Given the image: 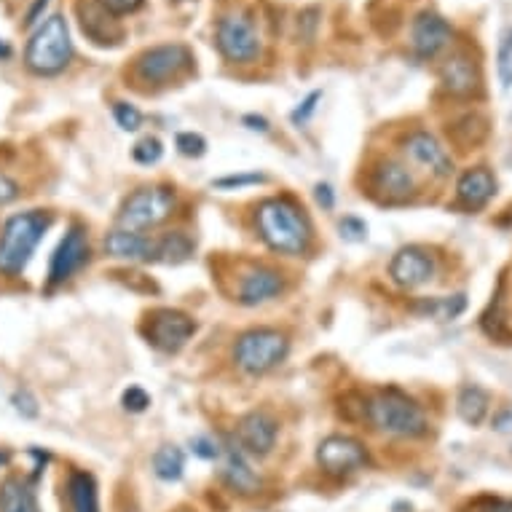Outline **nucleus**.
I'll return each mask as SVG.
<instances>
[{"label":"nucleus","instance_id":"1","mask_svg":"<svg viewBox=\"0 0 512 512\" xmlns=\"http://www.w3.org/2000/svg\"><path fill=\"white\" fill-rule=\"evenodd\" d=\"M258 234L274 252L303 255L311 247V223L306 212L290 196H271L255 212Z\"/></svg>","mask_w":512,"mask_h":512},{"label":"nucleus","instance_id":"2","mask_svg":"<svg viewBox=\"0 0 512 512\" xmlns=\"http://www.w3.org/2000/svg\"><path fill=\"white\" fill-rule=\"evenodd\" d=\"M54 218L46 210H27L11 215L0 228V274L19 277L33 261L35 247L41 244Z\"/></svg>","mask_w":512,"mask_h":512},{"label":"nucleus","instance_id":"3","mask_svg":"<svg viewBox=\"0 0 512 512\" xmlns=\"http://www.w3.org/2000/svg\"><path fill=\"white\" fill-rule=\"evenodd\" d=\"M365 419L370 427L389 437H421L429 429L421 405L395 387L378 389L376 395L365 400Z\"/></svg>","mask_w":512,"mask_h":512},{"label":"nucleus","instance_id":"4","mask_svg":"<svg viewBox=\"0 0 512 512\" xmlns=\"http://www.w3.org/2000/svg\"><path fill=\"white\" fill-rule=\"evenodd\" d=\"M73 57V41H70L68 19L54 14L33 33L25 49V65L35 76H57L68 68Z\"/></svg>","mask_w":512,"mask_h":512},{"label":"nucleus","instance_id":"5","mask_svg":"<svg viewBox=\"0 0 512 512\" xmlns=\"http://www.w3.org/2000/svg\"><path fill=\"white\" fill-rule=\"evenodd\" d=\"M177 207L175 191L167 185H143L137 188L135 194H129L121 204V210L116 215L118 228L124 231H151V228L161 226L164 220L172 218V212Z\"/></svg>","mask_w":512,"mask_h":512},{"label":"nucleus","instance_id":"6","mask_svg":"<svg viewBox=\"0 0 512 512\" xmlns=\"http://www.w3.org/2000/svg\"><path fill=\"white\" fill-rule=\"evenodd\" d=\"M287 352H290V341L285 333H279L277 328H252L236 338L234 362L236 368L250 376H263L279 368L287 360Z\"/></svg>","mask_w":512,"mask_h":512},{"label":"nucleus","instance_id":"7","mask_svg":"<svg viewBox=\"0 0 512 512\" xmlns=\"http://www.w3.org/2000/svg\"><path fill=\"white\" fill-rule=\"evenodd\" d=\"M194 65V54L183 43H161L153 49H145L135 59L137 81L151 86L169 84L172 78L183 76L185 70Z\"/></svg>","mask_w":512,"mask_h":512},{"label":"nucleus","instance_id":"8","mask_svg":"<svg viewBox=\"0 0 512 512\" xmlns=\"http://www.w3.org/2000/svg\"><path fill=\"white\" fill-rule=\"evenodd\" d=\"M215 41L220 54L236 65H247L261 57V35L252 25V19L244 14H226L220 19Z\"/></svg>","mask_w":512,"mask_h":512},{"label":"nucleus","instance_id":"9","mask_svg":"<svg viewBox=\"0 0 512 512\" xmlns=\"http://www.w3.org/2000/svg\"><path fill=\"white\" fill-rule=\"evenodd\" d=\"M143 333L148 344L161 349V352H180L191 336L196 333V322L185 311L177 309H156L148 314L143 325Z\"/></svg>","mask_w":512,"mask_h":512},{"label":"nucleus","instance_id":"10","mask_svg":"<svg viewBox=\"0 0 512 512\" xmlns=\"http://www.w3.org/2000/svg\"><path fill=\"white\" fill-rule=\"evenodd\" d=\"M317 464L322 467V472L341 478V475H352V472L362 470L368 464V451L354 437L330 435L319 443Z\"/></svg>","mask_w":512,"mask_h":512},{"label":"nucleus","instance_id":"11","mask_svg":"<svg viewBox=\"0 0 512 512\" xmlns=\"http://www.w3.org/2000/svg\"><path fill=\"white\" fill-rule=\"evenodd\" d=\"M89 261V234L81 223H73L68 234L62 236L57 250L49 263V285H62L68 282L76 271H81Z\"/></svg>","mask_w":512,"mask_h":512},{"label":"nucleus","instance_id":"12","mask_svg":"<svg viewBox=\"0 0 512 512\" xmlns=\"http://www.w3.org/2000/svg\"><path fill=\"white\" fill-rule=\"evenodd\" d=\"M279 424L266 411H252L236 424V445L250 456H269L277 445Z\"/></svg>","mask_w":512,"mask_h":512},{"label":"nucleus","instance_id":"13","mask_svg":"<svg viewBox=\"0 0 512 512\" xmlns=\"http://www.w3.org/2000/svg\"><path fill=\"white\" fill-rule=\"evenodd\" d=\"M389 277L395 285L413 290V287L427 285L429 279L435 277V261L424 247L408 244L395 252V258L389 263Z\"/></svg>","mask_w":512,"mask_h":512},{"label":"nucleus","instance_id":"14","mask_svg":"<svg viewBox=\"0 0 512 512\" xmlns=\"http://www.w3.org/2000/svg\"><path fill=\"white\" fill-rule=\"evenodd\" d=\"M403 153L413 164H419V167H424L435 177H448L454 172L451 153L445 151L440 140L435 135H429V132H413V135L405 137Z\"/></svg>","mask_w":512,"mask_h":512},{"label":"nucleus","instance_id":"15","mask_svg":"<svg viewBox=\"0 0 512 512\" xmlns=\"http://www.w3.org/2000/svg\"><path fill=\"white\" fill-rule=\"evenodd\" d=\"M451 38H454V30L435 11H424V14L413 19L411 46L421 59L437 57L451 43Z\"/></svg>","mask_w":512,"mask_h":512},{"label":"nucleus","instance_id":"16","mask_svg":"<svg viewBox=\"0 0 512 512\" xmlns=\"http://www.w3.org/2000/svg\"><path fill=\"white\" fill-rule=\"evenodd\" d=\"M370 183L376 188L378 194L384 196L387 202H405L411 199L413 191H416V183H413V175L408 172L405 164L400 161H378L376 169H373V177Z\"/></svg>","mask_w":512,"mask_h":512},{"label":"nucleus","instance_id":"17","mask_svg":"<svg viewBox=\"0 0 512 512\" xmlns=\"http://www.w3.org/2000/svg\"><path fill=\"white\" fill-rule=\"evenodd\" d=\"M285 287V279L271 266H252L239 282V303L242 306H258L271 298H277Z\"/></svg>","mask_w":512,"mask_h":512},{"label":"nucleus","instance_id":"18","mask_svg":"<svg viewBox=\"0 0 512 512\" xmlns=\"http://www.w3.org/2000/svg\"><path fill=\"white\" fill-rule=\"evenodd\" d=\"M105 252L110 258L118 261H132V263H148L156 261V239L137 231H124L116 228L105 236Z\"/></svg>","mask_w":512,"mask_h":512},{"label":"nucleus","instance_id":"19","mask_svg":"<svg viewBox=\"0 0 512 512\" xmlns=\"http://www.w3.org/2000/svg\"><path fill=\"white\" fill-rule=\"evenodd\" d=\"M220 475L236 494L252 496L261 491V478H258V472L252 470V464L247 462V456H244L239 445H226L223 448V470H220Z\"/></svg>","mask_w":512,"mask_h":512},{"label":"nucleus","instance_id":"20","mask_svg":"<svg viewBox=\"0 0 512 512\" xmlns=\"http://www.w3.org/2000/svg\"><path fill=\"white\" fill-rule=\"evenodd\" d=\"M496 194V180L486 167L467 169L456 183V199L467 210H478Z\"/></svg>","mask_w":512,"mask_h":512},{"label":"nucleus","instance_id":"21","mask_svg":"<svg viewBox=\"0 0 512 512\" xmlns=\"http://www.w3.org/2000/svg\"><path fill=\"white\" fill-rule=\"evenodd\" d=\"M440 81H443L445 92L456 94V97H470V94L478 92V68L472 65L470 57L454 54V57L443 62Z\"/></svg>","mask_w":512,"mask_h":512},{"label":"nucleus","instance_id":"22","mask_svg":"<svg viewBox=\"0 0 512 512\" xmlns=\"http://www.w3.org/2000/svg\"><path fill=\"white\" fill-rule=\"evenodd\" d=\"M68 499L73 512H100V494L97 483L89 472L76 470L68 478Z\"/></svg>","mask_w":512,"mask_h":512},{"label":"nucleus","instance_id":"23","mask_svg":"<svg viewBox=\"0 0 512 512\" xmlns=\"http://www.w3.org/2000/svg\"><path fill=\"white\" fill-rule=\"evenodd\" d=\"M0 512H41L27 480L6 478L0 483Z\"/></svg>","mask_w":512,"mask_h":512},{"label":"nucleus","instance_id":"24","mask_svg":"<svg viewBox=\"0 0 512 512\" xmlns=\"http://www.w3.org/2000/svg\"><path fill=\"white\" fill-rule=\"evenodd\" d=\"M81 11V25H84V33L89 38H94L97 43H113L116 33H110V22H113V14L102 9L100 0H86V11Z\"/></svg>","mask_w":512,"mask_h":512},{"label":"nucleus","instance_id":"25","mask_svg":"<svg viewBox=\"0 0 512 512\" xmlns=\"http://www.w3.org/2000/svg\"><path fill=\"white\" fill-rule=\"evenodd\" d=\"M191 252H194V242L185 231H172L156 239V261L161 263H183L191 258Z\"/></svg>","mask_w":512,"mask_h":512},{"label":"nucleus","instance_id":"26","mask_svg":"<svg viewBox=\"0 0 512 512\" xmlns=\"http://www.w3.org/2000/svg\"><path fill=\"white\" fill-rule=\"evenodd\" d=\"M456 405H459V416L472 427H478L488 413V395L480 387H464L459 392V403Z\"/></svg>","mask_w":512,"mask_h":512},{"label":"nucleus","instance_id":"27","mask_svg":"<svg viewBox=\"0 0 512 512\" xmlns=\"http://www.w3.org/2000/svg\"><path fill=\"white\" fill-rule=\"evenodd\" d=\"M153 470L161 480H180L185 470V456L177 445H164L153 454Z\"/></svg>","mask_w":512,"mask_h":512},{"label":"nucleus","instance_id":"28","mask_svg":"<svg viewBox=\"0 0 512 512\" xmlns=\"http://www.w3.org/2000/svg\"><path fill=\"white\" fill-rule=\"evenodd\" d=\"M467 306L464 295H454V298H432V301H424L416 306V311L427 314L432 319H454L459 317Z\"/></svg>","mask_w":512,"mask_h":512},{"label":"nucleus","instance_id":"29","mask_svg":"<svg viewBox=\"0 0 512 512\" xmlns=\"http://www.w3.org/2000/svg\"><path fill=\"white\" fill-rule=\"evenodd\" d=\"M161 156H164V145H161L159 137H143V140L132 148V159H135L137 164H143V167L159 164Z\"/></svg>","mask_w":512,"mask_h":512},{"label":"nucleus","instance_id":"30","mask_svg":"<svg viewBox=\"0 0 512 512\" xmlns=\"http://www.w3.org/2000/svg\"><path fill=\"white\" fill-rule=\"evenodd\" d=\"M499 78H502L504 89H512V27H507L499 41Z\"/></svg>","mask_w":512,"mask_h":512},{"label":"nucleus","instance_id":"31","mask_svg":"<svg viewBox=\"0 0 512 512\" xmlns=\"http://www.w3.org/2000/svg\"><path fill=\"white\" fill-rule=\"evenodd\" d=\"M113 118L124 132H137L143 126V113L129 102H113Z\"/></svg>","mask_w":512,"mask_h":512},{"label":"nucleus","instance_id":"32","mask_svg":"<svg viewBox=\"0 0 512 512\" xmlns=\"http://www.w3.org/2000/svg\"><path fill=\"white\" fill-rule=\"evenodd\" d=\"M177 151L183 156H191V159H199L207 153V140L202 135H194V132H183V135H177Z\"/></svg>","mask_w":512,"mask_h":512},{"label":"nucleus","instance_id":"33","mask_svg":"<svg viewBox=\"0 0 512 512\" xmlns=\"http://www.w3.org/2000/svg\"><path fill=\"white\" fill-rule=\"evenodd\" d=\"M338 231L344 236L346 242H365L368 239V226H365V220L354 218V215H346L341 223H338Z\"/></svg>","mask_w":512,"mask_h":512},{"label":"nucleus","instance_id":"34","mask_svg":"<svg viewBox=\"0 0 512 512\" xmlns=\"http://www.w3.org/2000/svg\"><path fill=\"white\" fill-rule=\"evenodd\" d=\"M121 403H124L126 411L143 413L151 405V397H148V392L143 387H129L124 392V397H121Z\"/></svg>","mask_w":512,"mask_h":512},{"label":"nucleus","instance_id":"35","mask_svg":"<svg viewBox=\"0 0 512 512\" xmlns=\"http://www.w3.org/2000/svg\"><path fill=\"white\" fill-rule=\"evenodd\" d=\"M11 403H14V411L22 413L25 419H35L38 416V403H35V397L27 392V389H19L11 395Z\"/></svg>","mask_w":512,"mask_h":512},{"label":"nucleus","instance_id":"36","mask_svg":"<svg viewBox=\"0 0 512 512\" xmlns=\"http://www.w3.org/2000/svg\"><path fill=\"white\" fill-rule=\"evenodd\" d=\"M322 100V92H311L309 97H306V100L301 102V105H298V108L293 110V124L295 126H303V124H309V118L314 116V110H317V102Z\"/></svg>","mask_w":512,"mask_h":512},{"label":"nucleus","instance_id":"37","mask_svg":"<svg viewBox=\"0 0 512 512\" xmlns=\"http://www.w3.org/2000/svg\"><path fill=\"white\" fill-rule=\"evenodd\" d=\"M266 183V175H258V172H252V175H228L215 180V188H244V185H258Z\"/></svg>","mask_w":512,"mask_h":512},{"label":"nucleus","instance_id":"38","mask_svg":"<svg viewBox=\"0 0 512 512\" xmlns=\"http://www.w3.org/2000/svg\"><path fill=\"white\" fill-rule=\"evenodd\" d=\"M145 0H100V6L113 17H124V14H132L143 6Z\"/></svg>","mask_w":512,"mask_h":512},{"label":"nucleus","instance_id":"39","mask_svg":"<svg viewBox=\"0 0 512 512\" xmlns=\"http://www.w3.org/2000/svg\"><path fill=\"white\" fill-rule=\"evenodd\" d=\"M191 448H194L196 456H202V459H218L220 456V445L210 437H194L191 440Z\"/></svg>","mask_w":512,"mask_h":512},{"label":"nucleus","instance_id":"40","mask_svg":"<svg viewBox=\"0 0 512 512\" xmlns=\"http://www.w3.org/2000/svg\"><path fill=\"white\" fill-rule=\"evenodd\" d=\"M19 199L17 180H11L6 172H0V204H11Z\"/></svg>","mask_w":512,"mask_h":512},{"label":"nucleus","instance_id":"41","mask_svg":"<svg viewBox=\"0 0 512 512\" xmlns=\"http://www.w3.org/2000/svg\"><path fill=\"white\" fill-rule=\"evenodd\" d=\"M314 196H317V204L322 210H333L336 207V191H333V185L330 183H319L314 188Z\"/></svg>","mask_w":512,"mask_h":512},{"label":"nucleus","instance_id":"42","mask_svg":"<svg viewBox=\"0 0 512 512\" xmlns=\"http://www.w3.org/2000/svg\"><path fill=\"white\" fill-rule=\"evenodd\" d=\"M242 124L252 129V132H269V121L263 116H244Z\"/></svg>","mask_w":512,"mask_h":512},{"label":"nucleus","instance_id":"43","mask_svg":"<svg viewBox=\"0 0 512 512\" xmlns=\"http://www.w3.org/2000/svg\"><path fill=\"white\" fill-rule=\"evenodd\" d=\"M46 6H49V0H35V6H33V9L27 11L25 27H33L35 22H38V14H41V11H46Z\"/></svg>","mask_w":512,"mask_h":512},{"label":"nucleus","instance_id":"44","mask_svg":"<svg viewBox=\"0 0 512 512\" xmlns=\"http://www.w3.org/2000/svg\"><path fill=\"white\" fill-rule=\"evenodd\" d=\"M9 451H3V448H0V470H3V467H6V464H9Z\"/></svg>","mask_w":512,"mask_h":512},{"label":"nucleus","instance_id":"45","mask_svg":"<svg viewBox=\"0 0 512 512\" xmlns=\"http://www.w3.org/2000/svg\"><path fill=\"white\" fill-rule=\"evenodd\" d=\"M11 51H9V46H6V43H3V38H0V57H9Z\"/></svg>","mask_w":512,"mask_h":512}]
</instances>
